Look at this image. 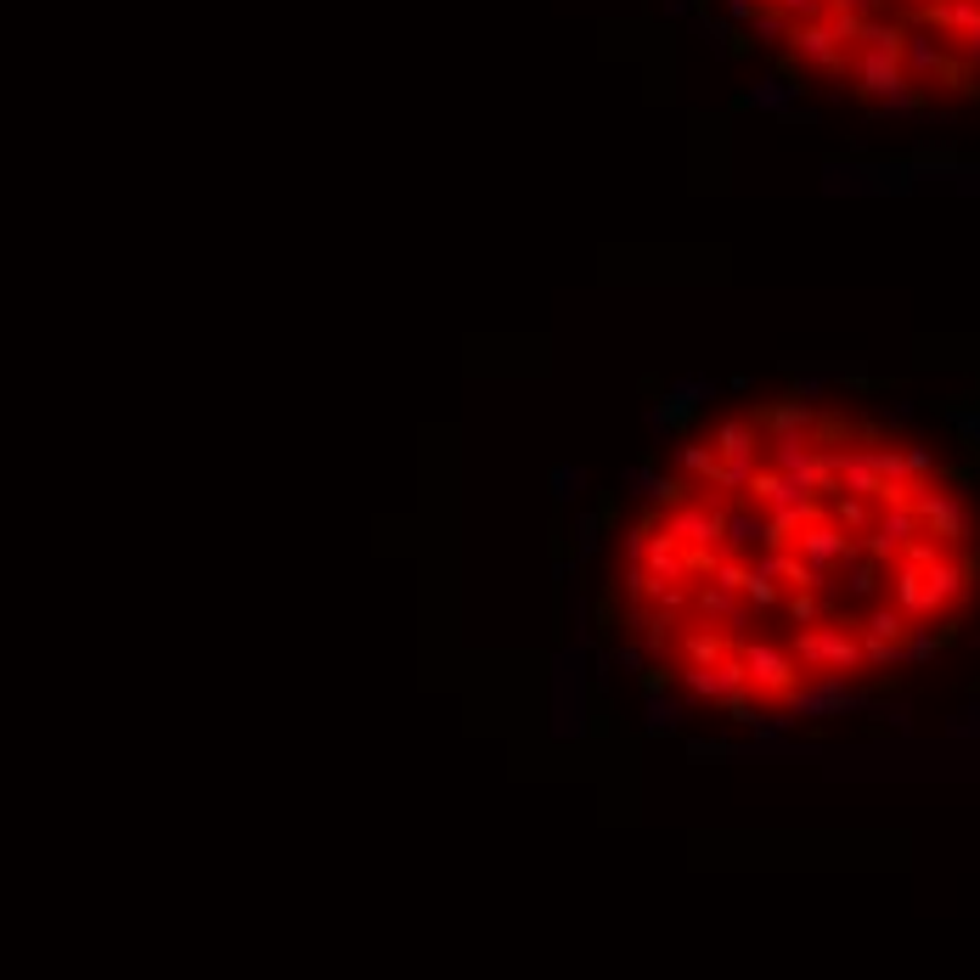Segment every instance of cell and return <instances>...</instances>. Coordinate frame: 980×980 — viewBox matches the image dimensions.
<instances>
[{"instance_id":"1","label":"cell","mask_w":980,"mask_h":980,"mask_svg":"<svg viewBox=\"0 0 980 980\" xmlns=\"http://www.w3.org/2000/svg\"><path fill=\"white\" fill-rule=\"evenodd\" d=\"M665 536H676L682 541V552H688V564L694 569H715V559H722V536H727V507L722 502H699V497H688L682 507H671L665 513V525H660Z\"/></svg>"},{"instance_id":"2","label":"cell","mask_w":980,"mask_h":980,"mask_svg":"<svg viewBox=\"0 0 980 980\" xmlns=\"http://www.w3.org/2000/svg\"><path fill=\"white\" fill-rule=\"evenodd\" d=\"M789 653H795L806 671H840V676H852V671L862 665V632L817 620V626H800V632H795Z\"/></svg>"},{"instance_id":"3","label":"cell","mask_w":980,"mask_h":980,"mask_svg":"<svg viewBox=\"0 0 980 980\" xmlns=\"http://www.w3.org/2000/svg\"><path fill=\"white\" fill-rule=\"evenodd\" d=\"M749 502H761V507H767L772 518H783V525H789L795 536L823 518V497H817V490H806L800 479L777 474V468H761L756 479H749Z\"/></svg>"},{"instance_id":"4","label":"cell","mask_w":980,"mask_h":980,"mask_svg":"<svg viewBox=\"0 0 980 980\" xmlns=\"http://www.w3.org/2000/svg\"><path fill=\"white\" fill-rule=\"evenodd\" d=\"M907 507L919 513L924 536H935L941 547H964V541H969V507H964L958 490H941V485H930V479H912V485H907Z\"/></svg>"},{"instance_id":"5","label":"cell","mask_w":980,"mask_h":980,"mask_svg":"<svg viewBox=\"0 0 980 980\" xmlns=\"http://www.w3.org/2000/svg\"><path fill=\"white\" fill-rule=\"evenodd\" d=\"M738 660L749 671V694H772V699H789L800 688V660L789 648H772V642H744Z\"/></svg>"},{"instance_id":"6","label":"cell","mask_w":980,"mask_h":980,"mask_svg":"<svg viewBox=\"0 0 980 980\" xmlns=\"http://www.w3.org/2000/svg\"><path fill=\"white\" fill-rule=\"evenodd\" d=\"M783 705H789V715H840V710H862V705H873V699H868L862 688H852V676L823 671L811 688H795Z\"/></svg>"},{"instance_id":"7","label":"cell","mask_w":980,"mask_h":980,"mask_svg":"<svg viewBox=\"0 0 980 980\" xmlns=\"http://www.w3.org/2000/svg\"><path fill=\"white\" fill-rule=\"evenodd\" d=\"M919 536H924L919 513H912L907 502H896V507H879L873 530L862 536V552H868L873 564H891V559H902V552H907V541H919Z\"/></svg>"},{"instance_id":"8","label":"cell","mask_w":980,"mask_h":980,"mask_svg":"<svg viewBox=\"0 0 980 980\" xmlns=\"http://www.w3.org/2000/svg\"><path fill=\"white\" fill-rule=\"evenodd\" d=\"M795 552H800V559H806L811 569H834V564L862 559V536L840 530L834 518H817V525H806V530L795 536Z\"/></svg>"},{"instance_id":"9","label":"cell","mask_w":980,"mask_h":980,"mask_svg":"<svg viewBox=\"0 0 980 980\" xmlns=\"http://www.w3.org/2000/svg\"><path fill=\"white\" fill-rule=\"evenodd\" d=\"M682 688H688L694 699L727 705V699L749 694V671H744L738 653H727V660H715V665H688V671H682Z\"/></svg>"},{"instance_id":"10","label":"cell","mask_w":980,"mask_h":980,"mask_svg":"<svg viewBox=\"0 0 980 980\" xmlns=\"http://www.w3.org/2000/svg\"><path fill=\"white\" fill-rule=\"evenodd\" d=\"M907 79L902 69V51H885V46H857V90L873 96V102H885V96H896Z\"/></svg>"},{"instance_id":"11","label":"cell","mask_w":980,"mask_h":980,"mask_svg":"<svg viewBox=\"0 0 980 980\" xmlns=\"http://www.w3.org/2000/svg\"><path fill=\"white\" fill-rule=\"evenodd\" d=\"M620 485H626L632 497H642L648 507H665V513H671V507H682V502L694 497V485L682 479V474H653L648 463H632L626 474H620Z\"/></svg>"},{"instance_id":"12","label":"cell","mask_w":980,"mask_h":980,"mask_svg":"<svg viewBox=\"0 0 980 980\" xmlns=\"http://www.w3.org/2000/svg\"><path fill=\"white\" fill-rule=\"evenodd\" d=\"M789 51L806 62V69H840V62H845V46H840V35H834L829 17L795 23V28H789Z\"/></svg>"},{"instance_id":"13","label":"cell","mask_w":980,"mask_h":980,"mask_svg":"<svg viewBox=\"0 0 980 980\" xmlns=\"http://www.w3.org/2000/svg\"><path fill=\"white\" fill-rule=\"evenodd\" d=\"M969 592V564L964 559H953V552H946V559H935L930 569H924V614L935 620L946 603H958Z\"/></svg>"},{"instance_id":"14","label":"cell","mask_w":980,"mask_h":980,"mask_svg":"<svg viewBox=\"0 0 980 980\" xmlns=\"http://www.w3.org/2000/svg\"><path fill=\"white\" fill-rule=\"evenodd\" d=\"M902 69H907V79H935L941 69H946V35L941 28H912V35L902 40Z\"/></svg>"},{"instance_id":"15","label":"cell","mask_w":980,"mask_h":980,"mask_svg":"<svg viewBox=\"0 0 980 980\" xmlns=\"http://www.w3.org/2000/svg\"><path fill=\"white\" fill-rule=\"evenodd\" d=\"M761 547H767V507H727V536H722L727 559L761 552Z\"/></svg>"},{"instance_id":"16","label":"cell","mask_w":980,"mask_h":980,"mask_svg":"<svg viewBox=\"0 0 980 980\" xmlns=\"http://www.w3.org/2000/svg\"><path fill=\"white\" fill-rule=\"evenodd\" d=\"M642 569H648L653 580H682L694 564H688V552H682V541H676V536L653 530V536H648V559H642Z\"/></svg>"},{"instance_id":"17","label":"cell","mask_w":980,"mask_h":980,"mask_svg":"<svg viewBox=\"0 0 980 980\" xmlns=\"http://www.w3.org/2000/svg\"><path fill=\"white\" fill-rule=\"evenodd\" d=\"M710 445H715L722 463H727V456H761V422L756 417H727Z\"/></svg>"},{"instance_id":"18","label":"cell","mask_w":980,"mask_h":980,"mask_svg":"<svg viewBox=\"0 0 980 980\" xmlns=\"http://www.w3.org/2000/svg\"><path fill=\"white\" fill-rule=\"evenodd\" d=\"M891 592H896V609L912 620V626H924V569H912V564H902L896 559V575H891Z\"/></svg>"},{"instance_id":"19","label":"cell","mask_w":980,"mask_h":980,"mask_svg":"<svg viewBox=\"0 0 980 980\" xmlns=\"http://www.w3.org/2000/svg\"><path fill=\"white\" fill-rule=\"evenodd\" d=\"M660 401L676 412V422H688V417H694L705 401H715V383H710V378H676V383L665 389Z\"/></svg>"},{"instance_id":"20","label":"cell","mask_w":980,"mask_h":980,"mask_svg":"<svg viewBox=\"0 0 980 980\" xmlns=\"http://www.w3.org/2000/svg\"><path fill=\"white\" fill-rule=\"evenodd\" d=\"M829 507H834L829 518H834L840 530H852V536H868V530H873V518H879V507H873L868 497H845V490H840V497H834Z\"/></svg>"},{"instance_id":"21","label":"cell","mask_w":980,"mask_h":980,"mask_svg":"<svg viewBox=\"0 0 980 980\" xmlns=\"http://www.w3.org/2000/svg\"><path fill=\"white\" fill-rule=\"evenodd\" d=\"M676 468H682L688 485H715L722 456H715V445H676Z\"/></svg>"},{"instance_id":"22","label":"cell","mask_w":980,"mask_h":980,"mask_svg":"<svg viewBox=\"0 0 980 980\" xmlns=\"http://www.w3.org/2000/svg\"><path fill=\"white\" fill-rule=\"evenodd\" d=\"M907 632H912V620H907L896 603L873 609V614L862 620V637H868V642H907Z\"/></svg>"},{"instance_id":"23","label":"cell","mask_w":980,"mask_h":980,"mask_svg":"<svg viewBox=\"0 0 980 980\" xmlns=\"http://www.w3.org/2000/svg\"><path fill=\"white\" fill-rule=\"evenodd\" d=\"M682 653H688V665H715V660H727V637L715 632V626H705V632H694L688 642H682Z\"/></svg>"},{"instance_id":"24","label":"cell","mask_w":980,"mask_h":980,"mask_svg":"<svg viewBox=\"0 0 980 980\" xmlns=\"http://www.w3.org/2000/svg\"><path fill=\"white\" fill-rule=\"evenodd\" d=\"M682 715H688V705L682 699H671V694H648V733H676L682 727Z\"/></svg>"},{"instance_id":"25","label":"cell","mask_w":980,"mask_h":980,"mask_svg":"<svg viewBox=\"0 0 980 980\" xmlns=\"http://www.w3.org/2000/svg\"><path fill=\"white\" fill-rule=\"evenodd\" d=\"M761 474V456H727L722 468H715V490H744L749 497V479Z\"/></svg>"},{"instance_id":"26","label":"cell","mask_w":980,"mask_h":980,"mask_svg":"<svg viewBox=\"0 0 980 980\" xmlns=\"http://www.w3.org/2000/svg\"><path fill=\"white\" fill-rule=\"evenodd\" d=\"M795 96H800V85H789V79H761L749 90V102L767 108V113H783V108H795Z\"/></svg>"},{"instance_id":"27","label":"cell","mask_w":980,"mask_h":980,"mask_svg":"<svg viewBox=\"0 0 980 980\" xmlns=\"http://www.w3.org/2000/svg\"><path fill=\"white\" fill-rule=\"evenodd\" d=\"M789 28H795V23L783 17V12L761 7V12H756V23H749V35H756L761 46H789Z\"/></svg>"},{"instance_id":"28","label":"cell","mask_w":980,"mask_h":980,"mask_svg":"<svg viewBox=\"0 0 980 980\" xmlns=\"http://www.w3.org/2000/svg\"><path fill=\"white\" fill-rule=\"evenodd\" d=\"M642 429H648V440H660V445H676V412L665 406V401H648V412H642Z\"/></svg>"},{"instance_id":"29","label":"cell","mask_w":980,"mask_h":980,"mask_svg":"<svg viewBox=\"0 0 980 980\" xmlns=\"http://www.w3.org/2000/svg\"><path fill=\"white\" fill-rule=\"evenodd\" d=\"M845 592H852V598H873L879 592V564L868 559V552L845 564Z\"/></svg>"},{"instance_id":"30","label":"cell","mask_w":980,"mask_h":980,"mask_svg":"<svg viewBox=\"0 0 980 980\" xmlns=\"http://www.w3.org/2000/svg\"><path fill=\"white\" fill-rule=\"evenodd\" d=\"M603 547V513H580L575 518V564H586Z\"/></svg>"},{"instance_id":"31","label":"cell","mask_w":980,"mask_h":980,"mask_svg":"<svg viewBox=\"0 0 980 980\" xmlns=\"http://www.w3.org/2000/svg\"><path fill=\"white\" fill-rule=\"evenodd\" d=\"M873 474L885 485H912L907 474V451H891V445H873Z\"/></svg>"},{"instance_id":"32","label":"cell","mask_w":980,"mask_h":980,"mask_svg":"<svg viewBox=\"0 0 980 980\" xmlns=\"http://www.w3.org/2000/svg\"><path fill=\"white\" fill-rule=\"evenodd\" d=\"M783 614H789L795 626H817V620H823V592H795L783 603Z\"/></svg>"},{"instance_id":"33","label":"cell","mask_w":980,"mask_h":980,"mask_svg":"<svg viewBox=\"0 0 980 980\" xmlns=\"http://www.w3.org/2000/svg\"><path fill=\"white\" fill-rule=\"evenodd\" d=\"M620 592H626L632 603H642V598H653V592H660V580H653L642 564H626V575H620Z\"/></svg>"},{"instance_id":"34","label":"cell","mask_w":980,"mask_h":980,"mask_svg":"<svg viewBox=\"0 0 980 980\" xmlns=\"http://www.w3.org/2000/svg\"><path fill=\"white\" fill-rule=\"evenodd\" d=\"M767 7H772V12H783L789 23H817V17L829 12V0H767Z\"/></svg>"},{"instance_id":"35","label":"cell","mask_w":980,"mask_h":980,"mask_svg":"<svg viewBox=\"0 0 980 980\" xmlns=\"http://www.w3.org/2000/svg\"><path fill=\"white\" fill-rule=\"evenodd\" d=\"M744 598H749V609H756V614H772V609L783 603V598H777V580H761V575L744 580Z\"/></svg>"},{"instance_id":"36","label":"cell","mask_w":980,"mask_h":980,"mask_svg":"<svg viewBox=\"0 0 980 980\" xmlns=\"http://www.w3.org/2000/svg\"><path fill=\"white\" fill-rule=\"evenodd\" d=\"M710 580H715V586H727V592H744L749 564H738V559H727V552H722V559H715V569H710Z\"/></svg>"},{"instance_id":"37","label":"cell","mask_w":980,"mask_h":980,"mask_svg":"<svg viewBox=\"0 0 980 980\" xmlns=\"http://www.w3.org/2000/svg\"><path fill=\"white\" fill-rule=\"evenodd\" d=\"M902 660V642H868L862 637V665H896Z\"/></svg>"},{"instance_id":"38","label":"cell","mask_w":980,"mask_h":980,"mask_svg":"<svg viewBox=\"0 0 980 980\" xmlns=\"http://www.w3.org/2000/svg\"><path fill=\"white\" fill-rule=\"evenodd\" d=\"M580 490V468H552V502H575Z\"/></svg>"},{"instance_id":"39","label":"cell","mask_w":980,"mask_h":980,"mask_svg":"<svg viewBox=\"0 0 980 980\" xmlns=\"http://www.w3.org/2000/svg\"><path fill=\"white\" fill-rule=\"evenodd\" d=\"M614 660L626 665L632 676H642V671H648V653H642V642H637V637H632V642H620V648H614Z\"/></svg>"},{"instance_id":"40","label":"cell","mask_w":980,"mask_h":980,"mask_svg":"<svg viewBox=\"0 0 980 980\" xmlns=\"http://www.w3.org/2000/svg\"><path fill=\"white\" fill-rule=\"evenodd\" d=\"M648 536H653V525L626 530V541H620V547H626V564H642V559H648Z\"/></svg>"},{"instance_id":"41","label":"cell","mask_w":980,"mask_h":980,"mask_svg":"<svg viewBox=\"0 0 980 980\" xmlns=\"http://www.w3.org/2000/svg\"><path fill=\"white\" fill-rule=\"evenodd\" d=\"M653 603H660V614H682V609H688V592H682V586H671V580H660Z\"/></svg>"},{"instance_id":"42","label":"cell","mask_w":980,"mask_h":980,"mask_svg":"<svg viewBox=\"0 0 980 980\" xmlns=\"http://www.w3.org/2000/svg\"><path fill=\"white\" fill-rule=\"evenodd\" d=\"M879 113H919V90L902 85L896 96H885V102H879Z\"/></svg>"},{"instance_id":"43","label":"cell","mask_w":980,"mask_h":980,"mask_svg":"<svg viewBox=\"0 0 980 980\" xmlns=\"http://www.w3.org/2000/svg\"><path fill=\"white\" fill-rule=\"evenodd\" d=\"M761 7H767V0H722V17L727 23H756Z\"/></svg>"},{"instance_id":"44","label":"cell","mask_w":980,"mask_h":980,"mask_svg":"<svg viewBox=\"0 0 980 980\" xmlns=\"http://www.w3.org/2000/svg\"><path fill=\"white\" fill-rule=\"evenodd\" d=\"M829 12H834V17H862V23H868V17L879 12V0H829Z\"/></svg>"},{"instance_id":"45","label":"cell","mask_w":980,"mask_h":980,"mask_svg":"<svg viewBox=\"0 0 980 980\" xmlns=\"http://www.w3.org/2000/svg\"><path fill=\"white\" fill-rule=\"evenodd\" d=\"M907 474H912V479H930V474H935V451L907 445Z\"/></svg>"},{"instance_id":"46","label":"cell","mask_w":980,"mask_h":980,"mask_svg":"<svg viewBox=\"0 0 980 980\" xmlns=\"http://www.w3.org/2000/svg\"><path fill=\"white\" fill-rule=\"evenodd\" d=\"M953 422H958V434L980 451V406H964V412H953Z\"/></svg>"},{"instance_id":"47","label":"cell","mask_w":980,"mask_h":980,"mask_svg":"<svg viewBox=\"0 0 980 980\" xmlns=\"http://www.w3.org/2000/svg\"><path fill=\"white\" fill-rule=\"evenodd\" d=\"M823 383H829L823 372H795V401H817V395H823Z\"/></svg>"},{"instance_id":"48","label":"cell","mask_w":980,"mask_h":980,"mask_svg":"<svg viewBox=\"0 0 980 980\" xmlns=\"http://www.w3.org/2000/svg\"><path fill=\"white\" fill-rule=\"evenodd\" d=\"M727 715H733V722H744V727H756V722H761V710H756V705H749V694H738V699H727Z\"/></svg>"},{"instance_id":"49","label":"cell","mask_w":980,"mask_h":980,"mask_svg":"<svg viewBox=\"0 0 980 980\" xmlns=\"http://www.w3.org/2000/svg\"><path fill=\"white\" fill-rule=\"evenodd\" d=\"M620 626H626V637H642V632H648V626H653V614H648V609H637V603H632V609H626V620H620Z\"/></svg>"},{"instance_id":"50","label":"cell","mask_w":980,"mask_h":980,"mask_svg":"<svg viewBox=\"0 0 980 980\" xmlns=\"http://www.w3.org/2000/svg\"><path fill=\"white\" fill-rule=\"evenodd\" d=\"M665 688H671V671H665V665H648V671H642V694H665Z\"/></svg>"},{"instance_id":"51","label":"cell","mask_w":980,"mask_h":980,"mask_svg":"<svg viewBox=\"0 0 980 980\" xmlns=\"http://www.w3.org/2000/svg\"><path fill=\"white\" fill-rule=\"evenodd\" d=\"M953 51H958V57L969 62V69H980V35H969V40H958Z\"/></svg>"},{"instance_id":"52","label":"cell","mask_w":980,"mask_h":980,"mask_svg":"<svg viewBox=\"0 0 980 980\" xmlns=\"http://www.w3.org/2000/svg\"><path fill=\"white\" fill-rule=\"evenodd\" d=\"M660 12H665V17H688L694 0H660Z\"/></svg>"},{"instance_id":"53","label":"cell","mask_w":980,"mask_h":980,"mask_svg":"<svg viewBox=\"0 0 980 980\" xmlns=\"http://www.w3.org/2000/svg\"><path fill=\"white\" fill-rule=\"evenodd\" d=\"M907 7H930V0H907Z\"/></svg>"},{"instance_id":"54","label":"cell","mask_w":980,"mask_h":980,"mask_svg":"<svg viewBox=\"0 0 980 980\" xmlns=\"http://www.w3.org/2000/svg\"><path fill=\"white\" fill-rule=\"evenodd\" d=\"M975 552H980V547H975Z\"/></svg>"}]
</instances>
